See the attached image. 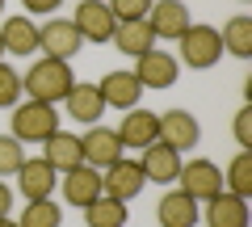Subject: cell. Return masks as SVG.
Masks as SVG:
<instances>
[{
  "label": "cell",
  "mask_w": 252,
  "mask_h": 227,
  "mask_svg": "<svg viewBox=\"0 0 252 227\" xmlns=\"http://www.w3.org/2000/svg\"><path fill=\"white\" fill-rule=\"evenodd\" d=\"M0 38H4V55H34V51H38V26L26 17V13L4 17Z\"/></svg>",
  "instance_id": "obj_21"
},
{
  "label": "cell",
  "mask_w": 252,
  "mask_h": 227,
  "mask_svg": "<svg viewBox=\"0 0 252 227\" xmlns=\"http://www.w3.org/2000/svg\"><path fill=\"white\" fill-rule=\"evenodd\" d=\"M198 139H202V127H198V118L189 109H164L160 114V143H168L172 152L198 147Z\"/></svg>",
  "instance_id": "obj_10"
},
{
  "label": "cell",
  "mask_w": 252,
  "mask_h": 227,
  "mask_svg": "<svg viewBox=\"0 0 252 227\" xmlns=\"http://www.w3.org/2000/svg\"><path fill=\"white\" fill-rule=\"evenodd\" d=\"M219 38H223V51L240 55V59H252V17H244V13L227 17V26L219 30Z\"/></svg>",
  "instance_id": "obj_23"
},
{
  "label": "cell",
  "mask_w": 252,
  "mask_h": 227,
  "mask_svg": "<svg viewBox=\"0 0 252 227\" xmlns=\"http://www.w3.org/2000/svg\"><path fill=\"white\" fill-rule=\"evenodd\" d=\"M26 160V147L17 143L13 135H0V177H13Z\"/></svg>",
  "instance_id": "obj_27"
},
{
  "label": "cell",
  "mask_w": 252,
  "mask_h": 227,
  "mask_svg": "<svg viewBox=\"0 0 252 227\" xmlns=\"http://www.w3.org/2000/svg\"><path fill=\"white\" fill-rule=\"evenodd\" d=\"M63 109H67V118L84 122V127H97L101 114H105V101H101V89L97 84H72V93L63 97Z\"/></svg>",
  "instance_id": "obj_15"
},
{
  "label": "cell",
  "mask_w": 252,
  "mask_h": 227,
  "mask_svg": "<svg viewBox=\"0 0 252 227\" xmlns=\"http://www.w3.org/2000/svg\"><path fill=\"white\" fill-rule=\"evenodd\" d=\"M80 152H84V164H93V168H109L114 160H122V139H118V130L109 127H89V135L80 139Z\"/></svg>",
  "instance_id": "obj_13"
},
{
  "label": "cell",
  "mask_w": 252,
  "mask_h": 227,
  "mask_svg": "<svg viewBox=\"0 0 252 227\" xmlns=\"http://www.w3.org/2000/svg\"><path fill=\"white\" fill-rule=\"evenodd\" d=\"M202 219L210 227H248V198H235V194H215L210 202H202Z\"/></svg>",
  "instance_id": "obj_19"
},
{
  "label": "cell",
  "mask_w": 252,
  "mask_h": 227,
  "mask_svg": "<svg viewBox=\"0 0 252 227\" xmlns=\"http://www.w3.org/2000/svg\"><path fill=\"white\" fill-rule=\"evenodd\" d=\"M147 26H152L156 38L177 42V38L193 26V21H189V4H185V0H156L152 13H147Z\"/></svg>",
  "instance_id": "obj_9"
},
{
  "label": "cell",
  "mask_w": 252,
  "mask_h": 227,
  "mask_svg": "<svg viewBox=\"0 0 252 227\" xmlns=\"http://www.w3.org/2000/svg\"><path fill=\"white\" fill-rule=\"evenodd\" d=\"M223 190L235 194V198H248V194H252V152H248V147H240V152H235V160L227 164Z\"/></svg>",
  "instance_id": "obj_25"
},
{
  "label": "cell",
  "mask_w": 252,
  "mask_h": 227,
  "mask_svg": "<svg viewBox=\"0 0 252 227\" xmlns=\"http://www.w3.org/2000/svg\"><path fill=\"white\" fill-rule=\"evenodd\" d=\"M9 210H13V190L0 181V219H9Z\"/></svg>",
  "instance_id": "obj_32"
},
{
  "label": "cell",
  "mask_w": 252,
  "mask_h": 227,
  "mask_svg": "<svg viewBox=\"0 0 252 227\" xmlns=\"http://www.w3.org/2000/svg\"><path fill=\"white\" fill-rule=\"evenodd\" d=\"M80 34H76L72 17H51L46 26H38V51L46 55V59H72L76 51H80Z\"/></svg>",
  "instance_id": "obj_6"
},
{
  "label": "cell",
  "mask_w": 252,
  "mask_h": 227,
  "mask_svg": "<svg viewBox=\"0 0 252 227\" xmlns=\"http://www.w3.org/2000/svg\"><path fill=\"white\" fill-rule=\"evenodd\" d=\"M59 223H63V210L55 206L51 198L26 202V210L17 215V227H59Z\"/></svg>",
  "instance_id": "obj_26"
},
{
  "label": "cell",
  "mask_w": 252,
  "mask_h": 227,
  "mask_svg": "<svg viewBox=\"0 0 252 227\" xmlns=\"http://www.w3.org/2000/svg\"><path fill=\"white\" fill-rule=\"evenodd\" d=\"M156 219H160V227H193L202 219V202H193L185 190H172V194L160 198Z\"/></svg>",
  "instance_id": "obj_18"
},
{
  "label": "cell",
  "mask_w": 252,
  "mask_h": 227,
  "mask_svg": "<svg viewBox=\"0 0 252 227\" xmlns=\"http://www.w3.org/2000/svg\"><path fill=\"white\" fill-rule=\"evenodd\" d=\"M55 185H59V173H55L42 156H38V160H21V168H17V190L26 194V202H34V198H51Z\"/></svg>",
  "instance_id": "obj_16"
},
{
  "label": "cell",
  "mask_w": 252,
  "mask_h": 227,
  "mask_svg": "<svg viewBox=\"0 0 252 227\" xmlns=\"http://www.w3.org/2000/svg\"><path fill=\"white\" fill-rule=\"evenodd\" d=\"M84 219H89V227H126V202L122 198H109V194H101L97 202H89L84 206Z\"/></svg>",
  "instance_id": "obj_24"
},
{
  "label": "cell",
  "mask_w": 252,
  "mask_h": 227,
  "mask_svg": "<svg viewBox=\"0 0 252 227\" xmlns=\"http://www.w3.org/2000/svg\"><path fill=\"white\" fill-rule=\"evenodd\" d=\"M17 101H21V76H17V67H9L0 59V105L13 109Z\"/></svg>",
  "instance_id": "obj_28"
},
{
  "label": "cell",
  "mask_w": 252,
  "mask_h": 227,
  "mask_svg": "<svg viewBox=\"0 0 252 227\" xmlns=\"http://www.w3.org/2000/svg\"><path fill=\"white\" fill-rule=\"evenodd\" d=\"M17 114H13V130L9 135L17 139V143H46V139L59 130V114H55V105H46V101H17Z\"/></svg>",
  "instance_id": "obj_2"
},
{
  "label": "cell",
  "mask_w": 252,
  "mask_h": 227,
  "mask_svg": "<svg viewBox=\"0 0 252 227\" xmlns=\"http://www.w3.org/2000/svg\"><path fill=\"white\" fill-rule=\"evenodd\" d=\"M177 181H181L177 190H185L193 202H210L215 194H223V173H219L215 160H189V164H181Z\"/></svg>",
  "instance_id": "obj_4"
},
{
  "label": "cell",
  "mask_w": 252,
  "mask_h": 227,
  "mask_svg": "<svg viewBox=\"0 0 252 227\" xmlns=\"http://www.w3.org/2000/svg\"><path fill=\"white\" fill-rule=\"evenodd\" d=\"M0 227H17V219H0Z\"/></svg>",
  "instance_id": "obj_33"
},
{
  "label": "cell",
  "mask_w": 252,
  "mask_h": 227,
  "mask_svg": "<svg viewBox=\"0 0 252 227\" xmlns=\"http://www.w3.org/2000/svg\"><path fill=\"white\" fill-rule=\"evenodd\" d=\"M72 26H76V34H80V42H109L114 30H118V21H114V13H109L105 0H80Z\"/></svg>",
  "instance_id": "obj_5"
},
{
  "label": "cell",
  "mask_w": 252,
  "mask_h": 227,
  "mask_svg": "<svg viewBox=\"0 0 252 227\" xmlns=\"http://www.w3.org/2000/svg\"><path fill=\"white\" fill-rule=\"evenodd\" d=\"M97 89H101L105 109H135L139 97H143V84L135 80V72H109Z\"/></svg>",
  "instance_id": "obj_17"
},
{
  "label": "cell",
  "mask_w": 252,
  "mask_h": 227,
  "mask_svg": "<svg viewBox=\"0 0 252 227\" xmlns=\"http://www.w3.org/2000/svg\"><path fill=\"white\" fill-rule=\"evenodd\" d=\"M72 84H76L72 64H67V59H46V55L21 76V93H30V101H46V105L63 101L72 93Z\"/></svg>",
  "instance_id": "obj_1"
},
{
  "label": "cell",
  "mask_w": 252,
  "mask_h": 227,
  "mask_svg": "<svg viewBox=\"0 0 252 227\" xmlns=\"http://www.w3.org/2000/svg\"><path fill=\"white\" fill-rule=\"evenodd\" d=\"M177 76H181V64H177V55H168V51H156L152 46L147 55L135 59V80L143 89H172Z\"/></svg>",
  "instance_id": "obj_7"
},
{
  "label": "cell",
  "mask_w": 252,
  "mask_h": 227,
  "mask_svg": "<svg viewBox=\"0 0 252 227\" xmlns=\"http://www.w3.org/2000/svg\"><path fill=\"white\" fill-rule=\"evenodd\" d=\"M177 42H181V59L177 64L193 67V72H206V67H215L219 59H223V38H219L215 26H189Z\"/></svg>",
  "instance_id": "obj_3"
},
{
  "label": "cell",
  "mask_w": 252,
  "mask_h": 227,
  "mask_svg": "<svg viewBox=\"0 0 252 227\" xmlns=\"http://www.w3.org/2000/svg\"><path fill=\"white\" fill-rule=\"evenodd\" d=\"M143 168H139V160H114L109 168H101V190L109 194V198H122V202H130L139 190H143Z\"/></svg>",
  "instance_id": "obj_8"
},
{
  "label": "cell",
  "mask_w": 252,
  "mask_h": 227,
  "mask_svg": "<svg viewBox=\"0 0 252 227\" xmlns=\"http://www.w3.org/2000/svg\"><path fill=\"white\" fill-rule=\"evenodd\" d=\"M231 130H235V143L252 152V105H244L240 114H235V127Z\"/></svg>",
  "instance_id": "obj_30"
},
{
  "label": "cell",
  "mask_w": 252,
  "mask_h": 227,
  "mask_svg": "<svg viewBox=\"0 0 252 227\" xmlns=\"http://www.w3.org/2000/svg\"><path fill=\"white\" fill-rule=\"evenodd\" d=\"M118 139H122V147H139L143 152L147 143H156L160 139V114H152V109H126L122 127H118Z\"/></svg>",
  "instance_id": "obj_14"
},
{
  "label": "cell",
  "mask_w": 252,
  "mask_h": 227,
  "mask_svg": "<svg viewBox=\"0 0 252 227\" xmlns=\"http://www.w3.org/2000/svg\"><path fill=\"white\" fill-rule=\"evenodd\" d=\"M42 160L51 164L55 173H67V168H76V164H84V152H80V135L55 130V135L42 143Z\"/></svg>",
  "instance_id": "obj_20"
},
{
  "label": "cell",
  "mask_w": 252,
  "mask_h": 227,
  "mask_svg": "<svg viewBox=\"0 0 252 227\" xmlns=\"http://www.w3.org/2000/svg\"><path fill=\"white\" fill-rule=\"evenodd\" d=\"M0 59H4V38H0Z\"/></svg>",
  "instance_id": "obj_34"
},
{
  "label": "cell",
  "mask_w": 252,
  "mask_h": 227,
  "mask_svg": "<svg viewBox=\"0 0 252 227\" xmlns=\"http://www.w3.org/2000/svg\"><path fill=\"white\" fill-rule=\"evenodd\" d=\"M109 42H114L122 55H135V59H139V55L152 51L156 34H152V26H147V17H139V21H118V30H114Z\"/></svg>",
  "instance_id": "obj_22"
},
{
  "label": "cell",
  "mask_w": 252,
  "mask_h": 227,
  "mask_svg": "<svg viewBox=\"0 0 252 227\" xmlns=\"http://www.w3.org/2000/svg\"><path fill=\"white\" fill-rule=\"evenodd\" d=\"M21 4H26V13H55L63 0H21Z\"/></svg>",
  "instance_id": "obj_31"
},
{
  "label": "cell",
  "mask_w": 252,
  "mask_h": 227,
  "mask_svg": "<svg viewBox=\"0 0 252 227\" xmlns=\"http://www.w3.org/2000/svg\"><path fill=\"white\" fill-rule=\"evenodd\" d=\"M63 198L72 202V206H89V202H97L101 194V168H93V164H76V168H67V173H63Z\"/></svg>",
  "instance_id": "obj_11"
},
{
  "label": "cell",
  "mask_w": 252,
  "mask_h": 227,
  "mask_svg": "<svg viewBox=\"0 0 252 227\" xmlns=\"http://www.w3.org/2000/svg\"><path fill=\"white\" fill-rule=\"evenodd\" d=\"M109 13L114 21H139L152 13V0H109Z\"/></svg>",
  "instance_id": "obj_29"
},
{
  "label": "cell",
  "mask_w": 252,
  "mask_h": 227,
  "mask_svg": "<svg viewBox=\"0 0 252 227\" xmlns=\"http://www.w3.org/2000/svg\"><path fill=\"white\" fill-rule=\"evenodd\" d=\"M0 13H4V0H0Z\"/></svg>",
  "instance_id": "obj_35"
},
{
  "label": "cell",
  "mask_w": 252,
  "mask_h": 227,
  "mask_svg": "<svg viewBox=\"0 0 252 227\" xmlns=\"http://www.w3.org/2000/svg\"><path fill=\"white\" fill-rule=\"evenodd\" d=\"M139 168H143V181L168 185V181H177V173H181V152H172L168 143H160V139H156V143L143 147Z\"/></svg>",
  "instance_id": "obj_12"
}]
</instances>
